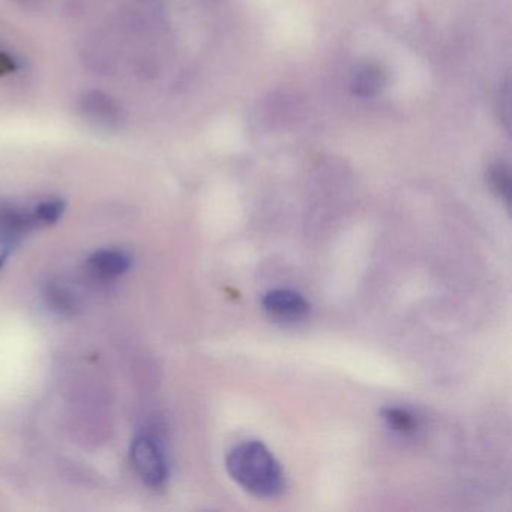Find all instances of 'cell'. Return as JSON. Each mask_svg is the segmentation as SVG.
<instances>
[{"label":"cell","mask_w":512,"mask_h":512,"mask_svg":"<svg viewBox=\"0 0 512 512\" xmlns=\"http://www.w3.org/2000/svg\"><path fill=\"white\" fill-rule=\"evenodd\" d=\"M488 182H490L491 190L500 197V199L508 202L509 191H511V178H509L508 169L503 164H496L491 167L488 172Z\"/></svg>","instance_id":"obj_10"},{"label":"cell","mask_w":512,"mask_h":512,"mask_svg":"<svg viewBox=\"0 0 512 512\" xmlns=\"http://www.w3.org/2000/svg\"><path fill=\"white\" fill-rule=\"evenodd\" d=\"M14 70H16V62L13 61V58L0 52V74L11 73Z\"/></svg>","instance_id":"obj_12"},{"label":"cell","mask_w":512,"mask_h":512,"mask_svg":"<svg viewBox=\"0 0 512 512\" xmlns=\"http://www.w3.org/2000/svg\"><path fill=\"white\" fill-rule=\"evenodd\" d=\"M131 463L143 482L149 487L160 488L169 478V464L160 443L154 437L137 436L131 445Z\"/></svg>","instance_id":"obj_2"},{"label":"cell","mask_w":512,"mask_h":512,"mask_svg":"<svg viewBox=\"0 0 512 512\" xmlns=\"http://www.w3.org/2000/svg\"><path fill=\"white\" fill-rule=\"evenodd\" d=\"M382 418L388 428L401 436H410L418 430V418L403 407H385L382 410Z\"/></svg>","instance_id":"obj_8"},{"label":"cell","mask_w":512,"mask_h":512,"mask_svg":"<svg viewBox=\"0 0 512 512\" xmlns=\"http://www.w3.org/2000/svg\"><path fill=\"white\" fill-rule=\"evenodd\" d=\"M79 112L97 130L116 131L124 124V109L121 104L104 92H86L80 98Z\"/></svg>","instance_id":"obj_3"},{"label":"cell","mask_w":512,"mask_h":512,"mask_svg":"<svg viewBox=\"0 0 512 512\" xmlns=\"http://www.w3.org/2000/svg\"><path fill=\"white\" fill-rule=\"evenodd\" d=\"M263 310L281 323H298L310 316V302L290 289H275L263 296Z\"/></svg>","instance_id":"obj_4"},{"label":"cell","mask_w":512,"mask_h":512,"mask_svg":"<svg viewBox=\"0 0 512 512\" xmlns=\"http://www.w3.org/2000/svg\"><path fill=\"white\" fill-rule=\"evenodd\" d=\"M383 85H385V74L382 68L377 65H364L353 74L350 88L358 97L368 98L379 94Z\"/></svg>","instance_id":"obj_6"},{"label":"cell","mask_w":512,"mask_h":512,"mask_svg":"<svg viewBox=\"0 0 512 512\" xmlns=\"http://www.w3.org/2000/svg\"><path fill=\"white\" fill-rule=\"evenodd\" d=\"M229 475L245 491L262 499H274L286 488L283 467L259 440L239 443L226 458Z\"/></svg>","instance_id":"obj_1"},{"label":"cell","mask_w":512,"mask_h":512,"mask_svg":"<svg viewBox=\"0 0 512 512\" xmlns=\"http://www.w3.org/2000/svg\"><path fill=\"white\" fill-rule=\"evenodd\" d=\"M17 239L0 233V269L4 268L10 254L13 253L14 247L17 245Z\"/></svg>","instance_id":"obj_11"},{"label":"cell","mask_w":512,"mask_h":512,"mask_svg":"<svg viewBox=\"0 0 512 512\" xmlns=\"http://www.w3.org/2000/svg\"><path fill=\"white\" fill-rule=\"evenodd\" d=\"M35 217H37L38 227L53 226L61 220L65 212V202L61 199H44L34 203Z\"/></svg>","instance_id":"obj_9"},{"label":"cell","mask_w":512,"mask_h":512,"mask_svg":"<svg viewBox=\"0 0 512 512\" xmlns=\"http://www.w3.org/2000/svg\"><path fill=\"white\" fill-rule=\"evenodd\" d=\"M131 268L130 254L115 248L95 251L88 259V271L100 281H113L127 274Z\"/></svg>","instance_id":"obj_5"},{"label":"cell","mask_w":512,"mask_h":512,"mask_svg":"<svg viewBox=\"0 0 512 512\" xmlns=\"http://www.w3.org/2000/svg\"><path fill=\"white\" fill-rule=\"evenodd\" d=\"M47 305L59 314H74L80 308V298L71 287L52 283L44 293Z\"/></svg>","instance_id":"obj_7"}]
</instances>
